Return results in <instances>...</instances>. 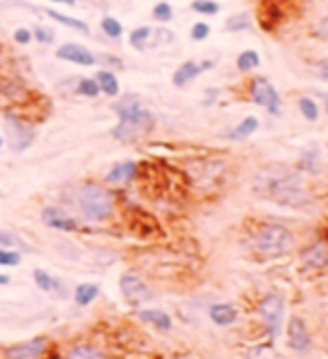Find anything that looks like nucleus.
Returning a JSON list of instances; mask_svg holds the SVG:
<instances>
[{
  "label": "nucleus",
  "instance_id": "nucleus-1",
  "mask_svg": "<svg viewBox=\"0 0 328 359\" xmlns=\"http://www.w3.org/2000/svg\"><path fill=\"white\" fill-rule=\"evenodd\" d=\"M256 194L279 202L284 207H306L310 205V196L297 173H292L286 166H273L258 173V182L254 187Z\"/></svg>",
  "mask_w": 328,
  "mask_h": 359
},
{
  "label": "nucleus",
  "instance_id": "nucleus-2",
  "mask_svg": "<svg viewBox=\"0 0 328 359\" xmlns=\"http://www.w3.org/2000/svg\"><path fill=\"white\" fill-rule=\"evenodd\" d=\"M112 110L117 115V126L112 128V137L119 142H138L146 137L155 126L153 112L149 108H144L140 97L135 95L117 99L112 104Z\"/></svg>",
  "mask_w": 328,
  "mask_h": 359
},
{
  "label": "nucleus",
  "instance_id": "nucleus-3",
  "mask_svg": "<svg viewBox=\"0 0 328 359\" xmlns=\"http://www.w3.org/2000/svg\"><path fill=\"white\" fill-rule=\"evenodd\" d=\"M74 207L86 222H106L115 213V196L106 184L84 182L74 191Z\"/></svg>",
  "mask_w": 328,
  "mask_h": 359
},
{
  "label": "nucleus",
  "instance_id": "nucleus-4",
  "mask_svg": "<svg viewBox=\"0 0 328 359\" xmlns=\"http://www.w3.org/2000/svg\"><path fill=\"white\" fill-rule=\"evenodd\" d=\"M252 250L263 261H273L292 252L295 247V233L281 222H263L252 233Z\"/></svg>",
  "mask_w": 328,
  "mask_h": 359
},
{
  "label": "nucleus",
  "instance_id": "nucleus-5",
  "mask_svg": "<svg viewBox=\"0 0 328 359\" xmlns=\"http://www.w3.org/2000/svg\"><path fill=\"white\" fill-rule=\"evenodd\" d=\"M258 319H261L263 328L270 339H279V334L284 332V319H286V301L277 292H268V294L258 301L256 306Z\"/></svg>",
  "mask_w": 328,
  "mask_h": 359
},
{
  "label": "nucleus",
  "instance_id": "nucleus-6",
  "mask_svg": "<svg viewBox=\"0 0 328 359\" xmlns=\"http://www.w3.org/2000/svg\"><path fill=\"white\" fill-rule=\"evenodd\" d=\"M3 123H5L7 144L11 146V151H16V153L27 151L34 144V140H37V128L20 115H16V112H5Z\"/></svg>",
  "mask_w": 328,
  "mask_h": 359
},
{
  "label": "nucleus",
  "instance_id": "nucleus-7",
  "mask_svg": "<svg viewBox=\"0 0 328 359\" xmlns=\"http://www.w3.org/2000/svg\"><path fill=\"white\" fill-rule=\"evenodd\" d=\"M247 99L254 106L265 108L273 117H281V95L265 76H254L247 83Z\"/></svg>",
  "mask_w": 328,
  "mask_h": 359
},
{
  "label": "nucleus",
  "instance_id": "nucleus-8",
  "mask_svg": "<svg viewBox=\"0 0 328 359\" xmlns=\"http://www.w3.org/2000/svg\"><path fill=\"white\" fill-rule=\"evenodd\" d=\"M50 337L37 334L32 339L9 344L5 348H0V359H43L50 353Z\"/></svg>",
  "mask_w": 328,
  "mask_h": 359
},
{
  "label": "nucleus",
  "instance_id": "nucleus-9",
  "mask_svg": "<svg viewBox=\"0 0 328 359\" xmlns=\"http://www.w3.org/2000/svg\"><path fill=\"white\" fill-rule=\"evenodd\" d=\"M41 222L45 224L48 229H54V231H63V233H74L79 231V220L72 216L70 211H65L63 207L59 205H48L41 209Z\"/></svg>",
  "mask_w": 328,
  "mask_h": 359
},
{
  "label": "nucleus",
  "instance_id": "nucleus-10",
  "mask_svg": "<svg viewBox=\"0 0 328 359\" xmlns=\"http://www.w3.org/2000/svg\"><path fill=\"white\" fill-rule=\"evenodd\" d=\"M286 337H288L290 351H295L297 355H306L313 348V337L308 330V323L303 321V317H299V314H292V317L288 319Z\"/></svg>",
  "mask_w": 328,
  "mask_h": 359
},
{
  "label": "nucleus",
  "instance_id": "nucleus-11",
  "mask_svg": "<svg viewBox=\"0 0 328 359\" xmlns=\"http://www.w3.org/2000/svg\"><path fill=\"white\" fill-rule=\"evenodd\" d=\"M119 290H122L124 299H126L131 306H142V303L151 301V297H153L149 285L144 283V278L140 274H135V272H124L119 276Z\"/></svg>",
  "mask_w": 328,
  "mask_h": 359
},
{
  "label": "nucleus",
  "instance_id": "nucleus-12",
  "mask_svg": "<svg viewBox=\"0 0 328 359\" xmlns=\"http://www.w3.org/2000/svg\"><path fill=\"white\" fill-rule=\"evenodd\" d=\"M54 56L59 61L72 63L79 67H93L97 63V54L93 50H88L81 43H63L54 50Z\"/></svg>",
  "mask_w": 328,
  "mask_h": 359
},
{
  "label": "nucleus",
  "instance_id": "nucleus-13",
  "mask_svg": "<svg viewBox=\"0 0 328 359\" xmlns=\"http://www.w3.org/2000/svg\"><path fill=\"white\" fill-rule=\"evenodd\" d=\"M299 261L308 272H322V269L328 267V243L317 241L308 247H303L299 254Z\"/></svg>",
  "mask_w": 328,
  "mask_h": 359
},
{
  "label": "nucleus",
  "instance_id": "nucleus-14",
  "mask_svg": "<svg viewBox=\"0 0 328 359\" xmlns=\"http://www.w3.org/2000/svg\"><path fill=\"white\" fill-rule=\"evenodd\" d=\"M138 175V162L135 160H124L110 166V171L104 175V184H129L133 182V177Z\"/></svg>",
  "mask_w": 328,
  "mask_h": 359
},
{
  "label": "nucleus",
  "instance_id": "nucleus-15",
  "mask_svg": "<svg viewBox=\"0 0 328 359\" xmlns=\"http://www.w3.org/2000/svg\"><path fill=\"white\" fill-rule=\"evenodd\" d=\"M59 359H108L104 348L90 341H77L72 346H67L65 351L59 355Z\"/></svg>",
  "mask_w": 328,
  "mask_h": 359
},
{
  "label": "nucleus",
  "instance_id": "nucleus-16",
  "mask_svg": "<svg viewBox=\"0 0 328 359\" xmlns=\"http://www.w3.org/2000/svg\"><path fill=\"white\" fill-rule=\"evenodd\" d=\"M32 278H34V285H37L41 292H45V294L65 297V285H63L56 276H52L50 272H45V269L37 267V269L32 272Z\"/></svg>",
  "mask_w": 328,
  "mask_h": 359
},
{
  "label": "nucleus",
  "instance_id": "nucleus-17",
  "mask_svg": "<svg viewBox=\"0 0 328 359\" xmlns=\"http://www.w3.org/2000/svg\"><path fill=\"white\" fill-rule=\"evenodd\" d=\"M209 319L218 328H230V325L239 321V310L232 303H214V306H209Z\"/></svg>",
  "mask_w": 328,
  "mask_h": 359
},
{
  "label": "nucleus",
  "instance_id": "nucleus-18",
  "mask_svg": "<svg viewBox=\"0 0 328 359\" xmlns=\"http://www.w3.org/2000/svg\"><path fill=\"white\" fill-rule=\"evenodd\" d=\"M138 317L144 321L153 325V328H157L160 332H169L173 328V319L169 317V312L164 310H157V308H144V310H138Z\"/></svg>",
  "mask_w": 328,
  "mask_h": 359
},
{
  "label": "nucleus",
  "instance_id": "nucleus-19",
  "mask_svg": "<svg viewBox=\"0 0 328 359\" xmlns=\"http://www.w3.org/2000/svg\"><path fill=\"white\" fill-rule=\"evenodd\" d=\"M261 128V121H258V117L254 115H247L245 119H241L232 130L225 133V140H230V142H243L247 137H252V135Z\"/></svg>",
  "mask_w": 328,
  "mask_h": 359
},
{
  "label": "nucleus",
  "instance_id": "nucleus-20",
  "mask_svg": "<svg viewBox=\"0 0 328 359\" xmlns=\"http://www.w3.org/2000/svg\"><path fill=\"white\" fill-rule=\"evenodd\" d=\"M39 11H41V14L48 16V18H52L54 22H59V25H63V27H70V29H74V32H81V34H86V36H90V25H88L86 20H81V18H74V16L61 14V11L50 9V7L39 9Z\"/></svg>",
  "mask_w": 328,
  "mask_h": 359
},
{
  "label": "nucleus",
  "instance_id": "nucleus-21",
  "mask_svg": "<svg viewBox=\"0 0 328 359\" xmlns=\"http://www.w3.org/2000/svg\"><path fill=\"white\" fill-rule=\"evenodd\" d=\"M200 72H202L200 70V63H196V61H185V63H180L176 67L171 81H173L176 88H187L189 83L196 81V79L200 76Z\"/></svg>",
  "mask_w": 328,
  "mask_h": 359
},
{
  "label": "nucleus",
  "instance_id": "nucleus-22",
  "mask_svg": "<svg viewBox=\"0 0 328 359\" xmlns=\"http://www.w3.org/2000/svg\"><path fill=\"white\" fill-rule=\"evenodd\" d=\"M99 285L97 283H79L72 292V299L79 308H88L99 299Z\"/></svg>",
  "mask_w": 328,
  "mask_h": 359
},
{
  "label": "nucleus",
  "instance_id": "nucleus-23",
  "mask_svg": "<svg viewBox=\"0 0 328 359\" xmlns=\"http://www.w3.org/2000/svg\"><path fill=\"white\" fill-rule=\"evenodd\" d=\"M95 81L101 90V95H106V97H119V79L117 74L112 72V70H99L95 74Z\"/></svg>",
  "mask_w": 328,
  "mask_h": 359
},
{
  "label": "nucleus",
  "instance_id": "nucleus-24",
  "mask_svg": "<svg viewBox=\"0 0 328 359\" xmlns=\"http://www.w3.org/2000/svg\"><path fill=\"white\" fill-rule=\"evenodd\" d=\"M151 39H153V27L151 25H140V27H135L129 34L131 48L138 50V52H146V48H151Z\"/></svg>",
  "mask_w": 328,
  "mask_h": 359
},
{
  "label": "nucleus",
  "instance_id": "nucleus-25",
  "mask_svg": "<svg viewBox=\"0 0 328 359\" xmlns=\"http://www.w3.org/2000/svg\"><path fill=\"white\" fill-rule=\"evenodd\" d=\"M243 357L245 359H286L284 353H279L273 344H254V346H247Z\"/></svg>",
  "mask_w": 328,
  "mask_h": 359
},
{
  "label": "nucleus",
  "instance_id": "nucleus-26",
  "mask_svg": "<svg viewBox=\"0 0 328 359\" xmlns=\"http://www.w3.org/2000/svg\"><path fill=\"white\" fill-rule=\"evenodd\" d=\"M299 168H301V171H308V173H320V168H322V153H320L317 146L301 151V155H299Z\"/></svg>",
  "mask_w": 328,
  "mask_h": 359
},
{
  "label": "nucleus",
  "instance_id": "nucleus-27",
  "mask_svg": "<svg viewBox=\"0 0 328 359\" xmlns=\"http://www.w3.org/2000/svg\"><path fill=\"white\" fill-rule=\"evenodd\" d=\"M250 27H252V18L247 11H236V14L228 16V20H225V32H230V34L247 32Z\"/></svg>",
  "mask_w": 328,
  "mask_h": 359
},
{
  "label": "nucleus",
  "instance_id": "nucleus-28",
  "mask_svg": "<svg viewBox=\"0 0 328 359\" xmlns=\"http://www.w3.org/2000/svg\"><path fill=\"white\" fill-rule=\"evenodd\" d=\"M258 65H261V54L256 50H243L236 56V70L239 72H252Z\"/></svg>",
  "mask_w": 328,
  "mask_h": 359
},
{
  "label": "nucleus",
  "instance_id": "nucleus-29",
  "mask_svg": "<svg viewBox=\"0 0 328 359\" xmlns=\"http://www.w3.org/2000/svg\"><path fill=\"white\" fill-rule=\"evenodd\" d=\"M297 108H299V115L306 121H310V123L320 121V104L313 97H299Z\"/></svg>",
  "mask_w": 328,
  "mask_h": 359
},
{
  "label": "nucleus",
  "instance_id": "nucleus-30",
  "mask_svg": "<svg viewBox=\"0 0 328 359\" xmlns=\"http://www.w3.org/2000/svg\"><path fill=\"white\" fill-rule=\"evenodd\" d=\"M74 90H77L79 97H86V99H97L101 95V90H99V86L95 81V76H79Z\"/></svg>",
  "mask_w": 328,
  "mask_h": 359
},
{
  "label": "nucleus",
  "instance_id": "nucleus-31",
  "mask_svg": "<svg viewBox=\"0 0 328 359\" xmlns=\"http://www.w3.org/2000/svg\"><path fill=\"white\" fill-rule=\"evenodd\" d=\"M99 27H101V32H104L110 41H119L124 36V25L115 16H104V18H101Z\"/></svg>",
  "mask_w": 328,
  "mask_h": 359
},
{
  "label": "nucleus",
  "instance_id": "nucleus-32",
  "mask_svg": "<svg viewBox=\"0 0 328 359\" xmlns=\"http://www.w3.org/2000/svg\"><path fill=\"white\" fill-rule=\"evenodd\" d=\"M0 247H9V250H29V245L22 243L14 231L0 227Z\"/></svg>",
  "mask_w": 328,
  "mask_h": 359
},
{
  "label": "nucleus",
  "instance_id": "nucleus-33",
  "mask_svg": "<svg viewBox=\"0 0 328 359\" xmlns=\"http://www.w3.org/2000/svg\"><path fill=\"white\" fill-rule=\"evenodd\" d=\"M22 263L20 250H9V247H0V267H18Z\"/></svg>",
  "mask_w": 328,
  "mask_h": 359
},
{
  "label": "nucleus",
  "instance_id": "nucleus-34",
  "mask_svg": "<svg viewBox=\"0 0 328 359\" xmlns=\"http://www.w3.org/2000/svg\"><path fill=\"white\" fill-rule=\"evenodd\" d=\"M191 9L202 16H216L221 11V5L216 0H194V3H191Z\"/></svg>",
  "mask_w": 328,
  "mask_h": 359
},
{
  "label": "nucleus",
  "instance_id": "nucleus-35",
  "mask_svg": "<svg viewBox=\"0 0 328 359\" xmlns=\"http://www.w3.org/2000/svg\"><path fill=\"white\" fill-rule=\"evenodd\" d=\"M151 16H153V20H155V22H171V20H173V7L162 0V3L153 5Z\"/></svg>",
  "mask_w": 328,
  "mask_h": 359
},
{
  "label": "nucleus",
  "instance_id": "nucleus-36",
  "mask_svg": "<svg viewBox=\"0 0 328 359\" xmlns=\"http://www.w3.org/2000/svg\"><path fill=\"white\" fill-rule=\"evenodd\" d=\"M209 34H211V25H209V22L198 20V22H194V27H191V41L202 43V41L209 39Z\"/></svg>",
  "mask_w": 328,
  "mask_h": 359
},
{
  "label": "nucleus",
  "instance_id": "nucleus-37",
  "mask_svg": "<svg viewBox=\"0 0 328 359\" xmlns=\"http://www.w3.org/2000/svg\"><path fill=\"white\" fill-rule=\"evenodd\" d=\"M32 36H34V41L37 43H41V45H52L54 43V32L50 29V27H45V25H37L32 29Z\"/></svg>",
  "mask_w": 328,
  "mask_h": 359
},
{
  "label": "nucleus",
  "instance_id": "nucleus-38",
  "mask_svg": "<svg viewBox=\"0 0 328 359\" xmlns=\"http://www.w3.org/2000/svg\"><path fill=\"white\" fill-rule=\"evenodd\" d=\"M11 39H14L16 45H29L34 41L32 36V29L29 27H16L14 34H11Z\"/></svg>",
  "mask_w": 328,
  "mask_h": 359
},
{
  "label": "nucleus",
  "instance_id": "nucleus-39",
  "mask_svg": "<svg viewBox=\"0 0 328 359\" xmlns=\"http://www.w3.org/2000/svg\"><path fill=\"white\" fill-rule=\"evenodd\" d=\"M97 63H106L108 67H117V70H122V67H124L122 59L115 54H97Z\"/></svg>",
  "mask_w": 328,
  "mask_h": 359
},
{
  "label": "nucleus",
  "instance_id": "nucleus-40",
  "mask_svg": "<svg viewBox=\"0 0 328 359\" xmlns=\"http://www.w3.org/2000/svg\"><path fill=\"white\" fill-rule=\"evenodd\" d=\"M218 95H221V90H216V88H209L207 93H205V97H207V99H202V106H211L214 101L218 99Z\"/></svg>",
  "mask_w": 328,
  "mask_h": 359
},
{
  "label": "nucleus",
  "instance_id": "nucleus-41",
  "mask_svg": "<svg viewBox=\"0 0 328 359\" xmlns=\"http://www.w3.org/2000/svg\"><path fill=\"white\" fill-rule=\"evenodd\" d=\"M317 74H320L322 81H326V83H328V59H324V61L320 63V67H317Z\"/></svg>",
  "mask_w": 328,
  "mask_h": 359
},
{
  "label": "nucleus",
  "instance_id": "nucleus-42",
  "mask_svg": "<svg viewBox=\"0 0 328 359\" xmlns=\"http://www.w3.org/2000/svg\"><path fill=\"white\" fill-rule=\"evenodd\" d=\"M11 283V278H9V274H5V272H0V287H5V285H9Z\"/></svg>",
  "mask_w": 328,
  "mask_h": 359
},
{
  "label": "nucleus",
  "instance_id": "nucleus-43",
  "mask_svg": "<svg viewBox=\"0 0 328 359\" xmlns=\"http://www.w3.org/2000/svg\"><path fill=\"white\" fill-rule=\"evenodd\" d=\"M211 67H214V61H209V59L200 63V70H202V72H205V70H211Z\"/></svg>",
  "mask_w": 328,
  "mask_h": 359
},
{
  "label": "nucleus",
  "instance_id": "nucleus-44",
  "mask_svg": "<svg viewBox=\"0 0 328 359\" xmlns=\"http://www.w3.org/2000/svg\"><path fill=\"white\" fill-rule=\"evenodd\" d=\"M320 97H322V101H324V108H326V115H328V93H322Z\"/></svg>",
  "mask_w": 328,
  "mask_h": 359
},
{
  "label": "nucleus",
  "instance_id": "nucleus-45",
  "mask_svg": "<svg viewBox=\"0 0 328 359\" xmlns=\"http://www.w3.org/2000/svg\"><path fill=\"white\" fill-rule=\"evenodd\" d=\"M61 5H70L72 7V5H77V0H61Z\"/></svg>",
  "mask_w": 328,
  "mask_h": 359
},
{
  "label": "nucleus",
  "instance_id": "nucleus-46",
  "mask_svg": "<svg viewBox=\"0 0 328 359\" xmlns=\"http://www.w3.org/2000/svg\"><path fill=\"white\" fill-rule=\"evenodd\" d=\"M3 146H5V137L0 135V151H3Z\"/></svg>",
  "mask_w": 328,
  "mask_h": 359
},
{
  "label": "nucleus",
  "instance_id": "nucleus-47",
  "mask_svg": "<svg viewBox=\"0 0 328 359\" xmlns=\"http://www.w3.org/2000/svg\"><path fill=\"white\" fill-rule=\"evenodd\" d=\"M50 3H59L61 5V0H50Z\"/></svg>",
  "mask_w": 328,
  "mask_h": 359
}]
</instances>
